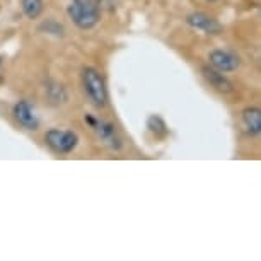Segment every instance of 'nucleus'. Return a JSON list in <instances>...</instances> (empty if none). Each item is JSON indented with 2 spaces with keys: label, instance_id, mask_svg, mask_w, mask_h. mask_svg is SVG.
<instances>
[{
  "label": "nucleus",
  "instance_id": "nucleus-1",
  "mask_svg": "<svg viewBox=\"0 0 261 261\" xmlns=\"http://www.w3.org/2000/svg\"><path fill=\"white\" fill-rule=\"evenodd\" d=\"M67 12L73 24L81 29H92L101 17L97 0H70Z\"/></svg>",
  "mask_w": 261,
  "mask_h": 261
},
{
  "label": "nucleus",
  "instance_id": "nucleus-2",
  "mask_svg": "<svg viewBox=\"0 0 261 261\" xmlns=\"http://www.w3.org/2000/svg\"><path fill=\"white\" fill-rule=\"evenodd\" d=\"M82 86L86 91L87 97L94 106L102 108L108 102V89H106V82L105 79L96 68L86 67L82 70Z\"/></svg>",
  "mask_w": 261,
  "mask_h": 261
},
{
  "label": "nucleus",
  "instance_id": "nucleus-3",
  "mask_svg": "<svg viewBox=\"0 0 261 261\" xmlns=\"http://www.w3.org/2000/svg\"><path fill=\"white\" fill-rule=\"evenodd\" d=\"M45 140L53 150L60 152V154H68V152H72L79 144V137L73 134V132L58 130V128H53V130L46 132Z\"/></svg>",
  "mask_w": 261,
  "mask_h": 261
},
{
  "label": "nucleus",
  "instance_id": "nucleus-4",
  "mask_svg": "<svg viewBox=\"0 0 261 261\" xmlns=\"http://www.w3.org/2000/svg\"><path fill=\"white\" fill-rule=\"evenodd\" d=\"M86 123H89V125L94 128V132L99 135V139L105 142L106 145H110L111 149H115V150L121 149V140L116 134L115 125H111V123H108V121H102V120H97V118L91 115H86Z\"/></svg>",
  "mask_w": 261,
  "mask_h": 261
},
{
  "label": "nucleus",
  "instance_id": "nucleus-5",
  "mask_svg": "<svg viewBox=\"0 0 261 261\" xmlns=\"http://www.w3.org/2000/svg\"><path fill=\"white\" fill-rule=\"evenodd\" d=\"M210 60V65L215 68V70L222 72V73H227V72H234L238 70L241 62L239 58L230 51H224V50H215L210 53L208 57Z\"/></svg>",
  "mask_w": 261,
  "mask_h": 261
},
{
  "label": "nucleus",
  "instance_id": "nucleus-6",
  "mask_svg": "<svg viewBox=\"0 0 261 261\" xmlns=\"http://www.w3.org/2000/svg\"><path fill=\"white\" fill-rule=\"evenodd\" d=\"M186 22L190 24L191 28L198 29V31H203L206 34H219L222 33V24H220L217 19L206 16L203 12H193L186 17Z\"/></svg>",
  "mask_w": 261,
  "mask_h": 261
},
{
  "label": "nucleus",
  "instance_id": "nucleus-7",
  "mask_svg": "<svg viewBox=\"0 0 261 261\" xmlns=\"http://www.w3.org/2000/svg\"><path fill=\"white\" fill-rule=\"evenodd\" d=\"M14 118L19 121V125H22L28 130H38L39 120L38 116L34 115V110L31 105L26 101H19L16 106H14Z\"/></svg>",
  "mask_w": 261,
  "mask_h": 261
},
{
  "label": "nucleus",
  "instance_id": "nucleus-8",
  "mask_svg": "<svg viewBox=\"0 0 261 261\" xmlns=\"http://www.w3.org/2000/svg\"><path fill=\"white\" fill-rule=\"evenodd\" d=\"M201 72H203V77L210 82V86L215 87L217 91H220V92H232V89H234L232 84H230L227 79L224 77L222 72L215 70V68H203Z\"/></svg>",
  "mask_w": 261,
  "mask_h": 261
},
{
  "label": "nucleus",
  "instance_id": "nucleus-9",
  "mask_svg": "<svg viewBox=\"0 0 261 261\" xmlns=\"http://www.w3.org/2000/svg\"><path fill=\"white\" fill-rule=\"evenodd\" d=\"M243 123L249 134H259L261 132V111L259 108H248L243 111Z\"/></svg>",
  "mask_w": 261,
  "mask_h": 261
},
{
  "label": "nucleus",
  "instance_id": "nucleus-10",
  "mask_svg": "<svg viewBox=\"0 0 261 261\" xmlns=\"http://www.w3.org/2000/svg\"><path fill=\"white\" fill-rule=\"evenodd\" d=\"M22 12L28 19H38L41 16L43 9H45V4L43 0H22Z\"/></svg>",
  "mask_w": 261,
  "mask_h": 261
},
{
  "label": "nucleus",
  "instance_id": "nucleus-11",
  "mask_svg": "<svg viewBox=\"0 0 261 261\" xmlns=\"http://www.w3.org/2000/svg\"><path fill=\"white\" fill-rule=\"evenodd\" d=\"M147 128H149L152 134H155V135H166L167 134V126H166L164 120H162L161 116H155V115H152L149 120H147Z\"/></svg>",
  "mask_w": 261,
  "mask_h": 261
},
{
  "label": "nucleus",
  "instance_id": "nucleus-12",
  "mask_svg": "<svg viewBox=\"0 0 261 261\" xmlns=\"http://www.w3.org/2000/svg\"><path fill=\"white\" fill-rule=\"evenodd\" d=\"M48 94H50V99L55 102V105H60V102L67 101V92L60 84H51V86L48 87Z\"/></svg>",
  "mask_w": 261,
  "mask_h": 261
},
{
  "label": "nucleus",
  "instance_id": "nucleus-13",
  "mask_svg": "<svg viewBox=\"0 0 261 261\" xmlns=\"http://www.w3.org/2000/svg\"><path fill=\"white\" fill-rule=\"evenodd\" d=\"M101 2L105 4V6H110L111 9L116 7V0H101Z\"/></svg>",
  "mask_w": 261,
  "mask_h": 261
},
{
  "label": "nucleus",
  "instance_id": "nucleus-14",
  "mask_svg": "<svg viewBox=\"0 0 261 261\" xmlns=\"http://www.w3.org/2000/svg\"><path fill=\"white\" fill-rule=\"evenodd\" d=\"M206 2H215V0H206Z\"/></svg>",
  "mask_w": 261,
  "mask_h": 261
}]
</instances>
